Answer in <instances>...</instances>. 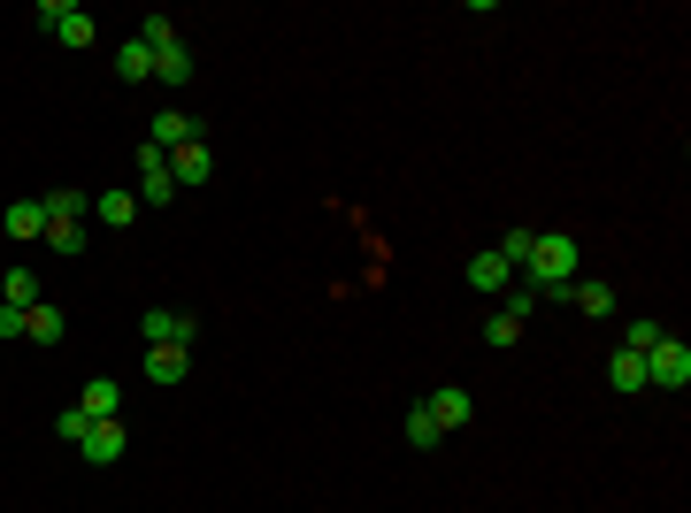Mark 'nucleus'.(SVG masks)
<instances>
[{
	"mask_svg": "<svg viewBox=\"0 0 691 513\" xmlns=\"http://www.w3.org/2000/svg\"><path fill=\"white\" fill-rule=\"evenodd\" d=\"M422 406H430V422H438V437H446V430H469V414H477V398H469V391H430Z\"/></svg>",
	"mask_w": 691,
	"mask_h": 513,
	"instance_id": "obj_7",
	"label": "nucleus"
},
{
	"mask_svg": "<svg viewBox=\"0 0 691 513\" xmlns=\"http://www.w3.org/2000/svg\"><path fill=\"white\" fill-rule=\"evenodd\" d=\"M0 230H8V238H47V199H16V207L0 215Z\"/></svg>",
	"mask_w": 691,
	"mask_h": 513,
	"instance_id": "obj_11",
	"label": "nucleus"
},
{
	"mask_svg": "<svg viewBox=\"0 0 691 513\" xmlns=\"http://www.w3.org/2000/svg\"><path fill=\"white\" fill-rule=\"evenodd\" d=\"M47 246H55L62 260H77V254H85V223H69V215H47Z\"/></svg>",
	"mask_w": 691,
	"mask_h": 513,
	"instance_id": "obj_18",
	"label": "nucleus"
},
{
	"mask_svg": "<svg viewBox=\"0 0 691 513\" xmlns=\"http://www.w3.org/2000/svg\"><path fill=\"white\" fill-rule=\"evenodd\" d=\"M169 177H177V193H193V185H207V177H215V154H207V146L169 154Z\"/></svg>",
	"mask_w": 691,
	"mask_h": 513,
	"instance_id": "obj_10",
	"label": "nucleus"
},
{
	"mask_svg": "<svg viewBox=\"0 0 691 513\" xmlns=\"http://www.w3.org/2000/svg\"><path fill=\"white\" fill-rule=\"evenodd\" d=\"M85 460H93V467H108V460H124V414H116V422H93V430H85Z\"/></svg>",
	"mask_w": 691,
	"mask_h": 513,
	"instance_id": "obj_9",
	"label": "nucleus"
},
{
	"mask_svg": "<svg viewBox=\"0 0 691 513\" xmlns=\"http://www.w3.org/2000/svg\"><path fill=\"white\" fill-rule=\"evenodd\" d=\"M576 238H568V230H538V246H531V260H523V268H531V292H538V299H568V284H576Z\"/></svg>",
	"mask_w": 691,
	"mask_h": 513,
	"instance_id": "obj_1",
	"label": "nucleus"
},
{
	"mask_svg": "<svg viewBox=\"0 0 691 513\" xmlns=\"http://www.w3.org/2000/svg\"><path fill=\"white\" fill-rule=\"evenodd\" d=\"M93 215H100L108 230H132V223H138V199L132 193H100V199H93Z\"/></svg>",
	"mask_w": 691,
	"mask_h": 513,
	"instance_id": "obj_17",
	"label": "nucleus"
},
{
	"mask_svg": "<svg viewBox=\"0 0 691 513\" xmlns=\"http://www.w3.org/2000/svg\"><path fill=\"white\" fill-rule=\"evenodd\" d=\"M39 23H47L62 47H93V16H85L77 0H39Z\"/></svg>",
	"mask_w": 691,
	"mask_h": 513,
	"instance_id": "obj_3",
	"label": "nucleus"
},
{
	"mask_svg": "<svg viewBox=\"0 0 691 513\" xmlns=\"http://www.w3.org/2000/svg\"><path fill=\"white\" fill-rule=\"evenodd\" d=\"M691 384V353L684 337H661L653 353H645V391H684Z\"/></svg>",
	"mask_w": 691,
	"mask_h": 513,
	"instance_id": "obj_2",
	"label": "nucleus"
},
{
	"mask_svg": "<svg viewBox=\"0 0 691 513\" xmlns=\"http://www.w3.org/2000/svg\"><path fill=\"white\" fill-rule=\"evenodd\" d=\"M461 276H469V292H507V284H515V268H507V260L492 254V246H484V254L469 260V268H461Z\"/></svg>",
	"mask_w": 691,
	"mask_h": 513,
	"instance_id": "obj_12",
	"label": "nucleus"
},
{
	"mask_svg": "<svg viewBox=\"0 0 691 513\" xmlns=\"http://www.w3.org/2000/svg\"><path fill=\"white\" fill-rule=\"evenodd\" d=\"M661 337H669V329H661V322H630V329H622V353H653V345H661Z\"/></svg>",
	"mask_w": 691,
	"mask_h": 513,
	"instance_id": "obj_24",
	"label": "nucleus"
},
{
	"mask_svg": "<svg viewBox=\"0 0 691 513\" xmlns=\"http://www.w3.org/2000/svg\"><path fill=\"white\" fill-rule=\"evenodd\" d=\"M146 77H154V47L146 39H124L116 47V85H146Z\"/></svg>",
	"mask_w": 691,
	"mask_h": 513,
	"instance_id": "obj_13",
	"label": "nucleus"
},
{
	"mask_svg": "<svg viewBox=\"0 0 691 513\" xmlns=\"http://www.w3.org/2000/svg\"><path fill=\"white\" fill-rule=\"evenodd\" d=\"M408 445H438V422H430V406H415V414H408Z\"/></svg>",
	"mask_w": 691,
	"mask_h": 513,
	"instance_id": "obj_27",
	"label": "nucleus"
},
{
	"mask_svg": "<svg viewBox=\"0 0 691 513\" xmlns=\"http://www.w3.org/2000/svg\"><path fill=\"white\" fill-rule=\"evenodd\" d=\"M523 329H531V322H515V315H492V322H484V345H492V353H507V345H515Z\"/></svg>",
	"mask_w": 691,
	"mask_h": 513,
	"instance_id": "obj_21",
	"label": "nucleus"
},
{
	"mask_svg": "<svg viewBox=\"0 0 691 513\" xmlns=\"http://www.w3.org/2000/svg\"><path fill=\"white\" fill-rule=\"evenodd\" d=\"M146 138H154L162 154H185V146H201V124H193L185 108H162V116H154V130H146Z\"/></svg>",
	"mask_w": 691,
	"mask_h": 513,
	"instance_id": "obj_5",
	"label": "nucleus"
},
{
	"mask_svg": "<svg viewBox=\"0 0 691 513\" xmlns=\"http://www.w3.org/2000/svg\"><path fill=\"white\" fill-rule=\"evenodd\" d=\"M568 307H576V315H615V292H607L600 276H576V284H568Z\"/></svg>",
	"mask_w": 691,
	"mask_h": 513,
	"instance_id": "obj_15",
	"label": "nucleus"
},
{
	"mask_svg": "<svg viewBox=\"0 0 691 513\" xmlns=\"http://www.w3.org/2000/svg\"><path fill=\"white\" fill-rule=\"evenodd\" d=\"M138 39H146V47H177V23H169V16H146Z\"/></svg>",
	"mask_w": 691,
	"mask_h": 513,
	"instance_id": "obj_26",
	"label": "nucleus"
},
{
	"mask_svg": "<svg viewBox=\"0 0 691 513\" xmlns=\"http://www.w3.org/2000/svg\"><path fill=\"white\" fill-rule=\"evenodd\" d=\"M193 345H146V384H185Z\"/></svg>",
	"mask_w": 691,
	"mask_h": 513,
	"instance_id": "obj_6",
	"label": "nucleus"
},
{
	"mask_svg": "<svg viewBox=\"0 0 691 513\" xmlns=\"http://www.w3.org/2000/svg\"><path fill=\"white\" fill-rule=\"evenodd\" d=\"M0 307L31 315V307H39V276H31V268H8V276H0Z\"/></svg>",
	"mask_w": 691,
	"mask_h": 513,
	"instance_id": "obj_14",
	"label": "nucleus"
},
{
	"mask_svg": "<svg viewBox=\"0 0 691 513\" xmlns=\"http://www.w3.org/2000/svg\"><path fill=\"white\" fill-rule=\"evenodd\" d=\"M85 430H93L85 406H62V414H55V437H62V445H85Z\"/></svg>",
	"mask_w": 691,
	"mask_h": 513,
	"instance_id": "obj_23",
	"label": "nucleus"
},
{
	"mask_svg": "<svg viewBox=\"0 0 691 513\" xmlns=\"http://www.w3.org/2000/svg\"><path fill=\"white\" fill-rule=\"evenodd\" d=\"M607 384H615V391H645V353H622V345H615V361H607Z\"/></svg>",
	"mask_w": 691,
	"mask_h": 513,
	"instance_id": "obj_19",
	"label": "nucleus"
},
{
	"mask_svg": "<svg viewBox=\"0 0 691 513\" xmlns=\"http://www.w3.org/2000/svg\"><path fill=\"white\" fill-rule=\"evenodd\" d=\"M531 246H538V230H507V238H499L492 254L507 260V268H523V260H531Z\"/></svg>",
	"mask_w": 691,
	"mask_h": 513,
	"instance_id": "obj_22",
	"label": "nucleus"
},
{
	"mask_svg": "<svg viewBox=\"0 0 691 513\" xmlns=\"http://www.w3.org/2000/svg\"><path fill=\"white\" fill-rule=\"evenodd\" d=\"M23 337H31V345H62V307H47V299H39V307L23 315Z\"/></svg>",
	"mask_w": 691,
	"mask_h": 513,
	"instance_id": "obj_16",
	"label": "nucleus"
},
{
	"mask_svg": "<svg viewBox=\"0 0 691 513\" xmlns=\"http://www.w3.org/2000/svg\"><path fill=\"white\" fill-rule=\"evenodd\" d=\"M85 207H93V199L69 193V185H62V193H47V215H69V223H85Z\"/></svg>",
	"mask_w": 691,
	"mask_h": 513,
	"instance_id": "obj_25",
	"label": "nucleus"
},
{
	"mask_svg": "<svg viewBox=\"0 0 691 513\" xmlns=\"http://www.w3.org/2000/svg\"><path fill=\"white\" fill-rule=\"evenodd\" d=\"M77 406H85L93 422H116V414H124V384H116V376H93V384L77 391Z\"/></svg>",
	"mask_w": 691,
	"mask_h": 513,
	"instance_id": "obj_8",
	"label": "nucleus"
},
{
	"mask_svg": "<svg viewBox=\"0 0 691 513\" xmlns=\"http://www.w3.org/2000/svg\"><path fill=\"white\" fill-rule=\"evenodd\" d=\"M154 77H162V85H185V77H193V55H185V39H177V47H154Z\"/></svg>",
	"mask_w": 691,
	"mask_h": 513,
	"instance_id": "obj_20",
	"label": "nucleus"
},
{
	"mask_svg": "<svg viewBox=\"0 0 691 513\" xmlns=\"http://www.w3.org/2000/svg\"><path fill=\"white\" fill-rule=\"evenodd\" d=\"M138 337H146V345H193V315H177V307H146V315H138Z\"/></svg>",
	"mask_w": 691,
	"mask_h": 513,
	"instance_id": "obj_4",
	"label": "nucleus"
}]
</instances>
